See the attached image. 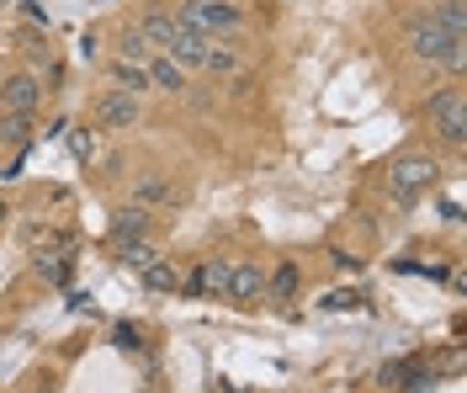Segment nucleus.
I'll list each match as a JSON object with an SVG mask.
<instances>
[{"label": "nucleus", "instance_id": "obj_1", "mask_svg": "<svg viewBox=\"0 0 467 393\" xmlns=\"http://www.w3.org/2000/svg\"><path fill=\"white\" fill-rule=\"evenodd\" d=\"M404 43H409V54H414V59L441 64V69H451V75H462V69H467V37H451V32L441 27L431 11L409 16Z\"/></svg>", "mask_w": 467, "mask_h": 393}, {"label": "nucleus", "instance_id": "obj_2", "mask_svg": "<svg viewBox=\"0 0 467 393\" xmlns=\"http://www.w3.org/2000/svg\"><path fill=\"white\" fill-rule=\"evenodd\" d=\"M175 22L192 27V32H202V37H234V32L244 27V11H239L234 0H181Z\"/></svg>", "mask_w": 467, "mask_h": 393}, {"label": "nucleus", "instance_id": "obj_3", "mask_svg": "<svg viewBox=\"0 0 467 393\" xmlns=\"http://www.w3.org/2000/svg\"><path fill=\"white\" fill-rule=\"evenodd\" d=\"M425 118H431V128L441 133L446 150H462L467 144V91L462 86H441V91L425 101Z\"/></svg>", "mask_w": 467, "mask_h": 393}, {"label": "nucleus", "instance_id": "obj_4", "mask_svg": "<svg viewBox=\"0 0 467 393\" xmlns=\"http://www.w3.org/2000/svg\"><path fill=\"white\" fill-rule=\"evenodd\" d=\"M436 176H441L436 154H399L388 165V197L393 202H414V197H425L436 186Z\"/></svg>", "mask_w": 467, "mask_h": 393}, {"label": "nucleus", "instance_id": "obj_5", "mask_svg": "<svg viewBox=\"0 0 467 393\" xmlns=\"http://www.w3.org/2000/svg\"><path fill=\"white\" fill-rule=\"evenodd\" d=\"M90 122L96 128H107V133H122V128H139V96H128V91H107L90 101Z\"/></svg>", "mask_w": 467, "mask_h": 393}, {"label": "nucleus", "instance_id": "obj_6", "mask_svg": "<svg viewBox=\"0 0 467 393\" xmlns=\"http://www.w3.org/2000/svg\"><path fill=\"white\" fill-rule=\"evenodd\" d=\"M229 272H234V261L207 255V261H197V272L186 276V293H192V298H223V293H229Z\"/></svg>", "mask_w": 467, "mask_h": 393}, {"label": "nucleus", "instance_id": "obj_7", "mask_svg": "<svg viewBox=\"0 0 467 393\" xmlns=\"http://www.w3.org/2000/svg\"><path fill=\"white\" fill-rule=\"evenodd\" d=\"M37 101H43V86H37L32 69L5 75V86H0V112H37Z\"/></svg>", "mask_w": 467, "mask_h": 393}, {"label": "nucleus", "instance_id": "obj_8", "mask_svg": "<svg viewBox=\"0 0 467 393\" xmlns=\"http://www.w3.org/2000/svg\"><path fill=\"white\" fill-rule=\"evenodd\" d=\"M223 298H234V303H261V298H265V272H261V261H234L229 293H223Z\"/></svg>", "mask_w": 467, "mask_h": 393}, {"label": "nucleus", "instance_id": "obj_9", "mask_svg": "<svg viewBox=\"0 0 467 393\" xmlns=\"http://www.w3.org/2000/svg\"><path fill=\"white\" fill-rule=\"evenodd\" d=\"M139 37H144L154 54H171L175 37H181V22H175V11H144V22H139Z\"/></svg>", "mask_w": 467, "mask_h": 393}, {"label": "nucleus", "instance_id": "obj_10", "mask_svg": "<svg viewBox=\"0 0 467 393\" xmlns=\"http://www.w3.org/2000/svg\"><path fill=\"white\" fill-rule=\"evenodd\" d=\"M107 80H112V91H128V96L154 91V86H149V69H144V64H139V59H122V54L107 64Z\"/></svg>", "mask_w": 467, "mask_h": 393}, {"label": "nucleus", "instance_id": "obj_11", "mask_svg": "<svg viewBox=\"0 0 467 393\" xmlns=\"http://www.w3.org/2000/svg\"><path fill=\"white\" fill-rule=\"evenodd\" d=\"M144 69H149V86H154V91H186V69H181L171 54H149Z\"/></svg>", "mask_w": 467, "mask_h": 393}, {"label": "nucleus", "instance_id": "obj_12", "mask_svg": "<svg viewBox=\"0 0 467 393\" xmlns=\"http://www.w3.org/2000/svg\"><path fill=\"white\" fill-rule=\"evenodd\" d=\"M202 69H213V75H239V69H244L239 48H234V37H207Z\"/></svg>", "mask_w": 467, "mask_h": 393}, {"label": "nucleus", "instance_id": "obj_13", "mask_svg": "<svg viewBox=\"0 0 467 393\" xmlns=\"http://www.w3.org/2000/svg\"><path fill=\"white\" fill-rule=\"evenodd\" d=\"M149 234V208H139V202H128V208L112 212V240L128 244V240H144Z\"/></svg>", "mask_w": 467, "mask_h": 393}, {"label": "nucleus", "instance_id": "obj_14", "mask_svg": "<svg viewBox=\"0 0 467 393\" xmlns=\"http://www.w3.org/2000/svg\"><path fill=\"white\" fill-rule=\"evenodd\" d=\"M265 298H271V303H282V308H287V303L297 298V266H292V261H282L276 272L265 276Z\"/></svg>", "mask_w": 467, "mask_h": 393}, {"label": "nucleus", "instance_id": "obj_15", "mask_svg": "<svg viewBox=\"0 0 467 393\" xmlns=\"http://www.w3.org/2000/svg\"><path fill=\"white\" fill-rule=\"evenodd\" d=\"M139 276H144L149 293H175V287H181V272H175V261H165V255H160L154 266H144Z\"/></svg>", "mask_w": 467, "mask_h": 393}, {"label": "nucleus", "instance_id": "obj_16", "mask_svg": "<svg viewBox=\"0 0 467 393\" xmlns=\"http://www.w3.org/2000/svg\"><path fill=\"white\" fill-rule=\"evenodd\" d=\"M431 16H436L451 37H467V0H441V5H431Z\"/></svg>", "mask_w": 467, "mask_h": 393}, {"label": "nucleus", "instance_id": "obj_17", "mask_svg": "<svg viewBox=\"0 0 467 393\" xmlns=\"http://www.w3.org/2000/svg\"><path fill=\"white\" fill-rule=\"evenodd\" d=\"M32 139V112H0V144H27Z\"/></svg>", "mask_w": 467, "mask_h": 393}, {"label": "nucleus", "instance_id": "obj_18", "mask_svg": "<svg viewBox=\"0 0 467 393\" xmlns=\"http://www.w3.org/2000/svg\"><path fill=\"white\" fill-rule=\"evenodd\" d=\"M133 202H139V208H149V202H175V191H171L165 176H144V181L133 186Z\"/></svg>", "mask_w": 467, "mask_h": 393}, {"label": "nucleus", "instance_id": "obj_19", "mask_svg": "<svg viewBox=\"0 0 467 393\" xmlns=\"http://www.w3.org/2000/svg\"><path fill=\"white\" fill-rule=\"evenodd\" d=\"M117 250H122V266H128V272H144V266L160 261V250L149 240H128V244H117Z\"/></svg>", "mask_w": 467, "mask_h": 393}, {"label": "nucleus", "instance_id": "obj_20", "mask_svg": "<svg viewBox=\"0 0 467 393\" xmlns=\"http://www.w3.org/2000/svg\"><path fill=\"white\" fill-rule=\"evenodd\" d=\"M112 346H117V351H133V357H139V351H144V330H139V325H117Z\"/></svg>", "mask_w": 467, "mask_h": 393}, {"label": "nucleus", "instance_id": "obj_21", "mask_svg": "<svg viewBox=\"0 0 467 393\" xmlns=\"http://www.w3.org/2000/svg\"><path fill=\"white\" fill-rule=\"evenodd\" d=\"M324 308H329V314H335V308H361V293H356V287H335V293L324 298Z\"/></svg>", "mask_w": 467, "mask_h": 393}, {"label": "nucleus", "instance_id": "obj_22", "mask_svg": "<svg viewBox=\"0 0 467 393\" xmlns=\"http://www.w3.org/2000/svg\"><path fill=\"white\" fill-rule=\"evenodd\" d=\"M122 59H139V64L149 59V43H144V37H139V27H133V32H128V37H122Z\"/></svg>", "mask_w": 467, "mask_h": 393}, {"label": "nucleus", "instance_id": "obj_23", "mask_svg": "<svg viewBox=\"0 0 467 393\" xmlns=\"http://www.w3.org/2000/svg\"><path fill=\"white\" fill-rule=\"evenodd\" d=\"M441 218H446V223H462V202H457V197H446V202H441Z\"/></svg>", "mask_w": 467, "mask_h": 393}, {"label": "nucleus", "instance_id": "obj_24", "mask_svg": "<svg viewBox=\"0 0 467 393\" xmlns=\"http://www.w3.org/2000/svg\"><path fill=\"white\" fill-rule=\"evenodd\" d=\"M5 212H11V208H5V197H0V223H5Z\"/></svg>", "mask_w": 467, "mask_h": 393}, {"label": "nucleus", "instance_id": "obj_25", "mask_svg": "<svg viewBox=\"0 0 467 393\" xmlns=\"http://www.w3.org/2000/svg\"><path fill=\"white\" fill-rule=\"evenodd\" d=\"M139 393H160V388H139Z\"/></svg>", "mask_w": 467, "mask_h": 393}]
</instances>
